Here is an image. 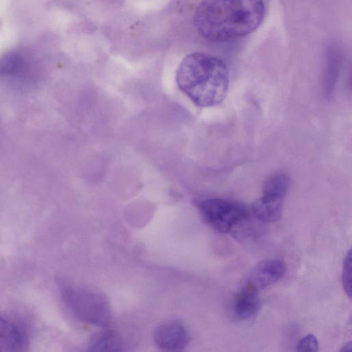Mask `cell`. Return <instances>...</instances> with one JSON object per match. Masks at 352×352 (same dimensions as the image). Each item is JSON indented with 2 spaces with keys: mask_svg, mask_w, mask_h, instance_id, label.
<instances>
[{
  "mask_svg": "<svg viewBox=\"0 0 352 352\" xmlns=\"http://www.w3.org/2000/svg\"><path fill=\"white\" fill-rule=\"evenodd\" d=\"M285 272V266L280 260H264L253 269L245 283L252 285L260 292L278 282Z\"/></svg>",
  "mask_w": 352,
  "mask_h": 352,
  "instance_id": "obj_6",
  "label": "cell"
},
{
  "mask_svg": "<svg viewBox=\"0 0 352 352\" xmlns=\"http://www.w3.org/2000/svg\"><path fill=\"white\" fill-rule=\"evenodd\" d=\"M318 350V342L317 338L313 334H307L301 338L297 346L298 351H317Z\"/></svg>",
  "mask_w": 352,
  "mask_h": 352,
  "instance_id": "obj_13",
  "label": "cell"
},
{
  "mask_svg": "<svg viewBox=\"0 0 352 352\" xmlns=\"http://www.w3.org/2000/svg\"><path fill=\"white\" fill-rule=\"evenodd\" d=\"M27 344L23 329L14 321L0 316V352L22 351Z\"/></svg>",
  "mask_w": 352,
  "mask_h": 352,
  "instance_id": "obj_7",
  "label": "cell"
},
{
  "mask_svg": "<svg viewBox=\"0 0 352 352\" xmlns=\"http://www.w3.org/2000/svg\"><path fill=\"white\" fill-rule=\"evenodd\" d=\"M259 292L245 283L236 294L233 300V312L239 320H246L256 314L260 305Z\"/></svg>",
  "mask_w": 352,
  "mask_h": 352,
  "instance_id": "obj_8",
  "label": "cell"
},
{
  "mask_svg": "<svg viewBox=\"0 0 352 352\" xmlns=\"http://www.w3.org/2000/svg\"><path fill=\"white\" fill-rule=\"evenodd\" d=\"M178 88L197 106L220 104L229 86V72L220 58L202 52L187 55L176 72Z\"/></svg>",
  "mask_w": 352,
  "mask_h": 352,
  "instance_id": "obj_2",
  "label": "cell"
},
{
  "mask_svg": "<svg viewBox=\"0 0 352 352\" xmlns=\"http://www.w3.org/2000/svg\"><path fill=\"white\" fill-rule=\"evenodd\" d=\"M122 342L120 336L114 331L107 330L94 335L88 344L92 351H121Z\"/></svg>",
  "mask_w": 352,
  "mask_h": 352,
  "instance_id": "obj_10",
  "label": "cell"
},
{
  "mask_svg": "<svg viewBox=\"0 0 352 352\" xmlns=\"http://www.w3.org/2000/svg\"><path fill=\"white\" fill-rule=\"evenodd\" d=\"M153 338L158 348L169 351L183 350L189 342L188 333L185 327L174 322L158 326L155 330Z\"/></svg>",
  "mask_w": 352,
  "mask_h": 352,
  "instance_id": "obj_5",
  "label": "cell"
},
{
  "mask_svg": "<svg viewBox=\"0 0 352 352\" xmlns=\"http://www.w3.org/2000/svg\"><path fill=\"white\" fill-rule=\"evenodd\" d=\"M63 297L80 320L96 327H105L111 320V307L104 296L90 290L65 287Z\"/></svg>",
  "mask_w": 352,
  "mask_h": 352,
  "instance_id": "obj_3",
  "label": "cell"
},
{
  "mask_svg": "<svg viewBox=\"0 0 352 352\" xmlns=\"http://www.w3.org/2000/svg\"><path fill=\"white\" fill-rule=\"evenodd\" d=\"M342 285L346 294L351 297V251L349 250L344 258L342 268Z\"/></svg>",
  "mask_w": 352,
  "mask_h": 352,
  "instance_id": "obj_12",
  "label": "cell"
},
{
  "mask_svg": "<svg viewBox=\"0 0 352 352\" xmlns=\"http://www.w3.org/2000/svg\"><path fill=\"white\" fill-rule=\"evenodd\" d=\"M351 349V342L346 343L344 346L340 349L341 351H348Z\"/></svg>",
  "mask_w": 352,
  "mask_h": 352,
  "instance_id": "obj_14",
  "label": "cell"
},
{
  "mask_svg": "<svg viewBox=\"0 0 352 352\" xmlns=\"http://www.w3.org/2000/svg\"><path fill=\"white\" fill-rule=\"evenodd\" d=\"M290 186V177L285 173H276L264 182L262 193L284 198Z\"/></svg>",
  "mask_w": 352,
  "mask_h": 352,
  "instance_id": "obj_11",
  "label": "cell"
},
{
  "mask_svg": "<svg viewBox=\"0 0 352 352\" xmlns=\"http://www.w3.org/2000/svg\"><path fill=\"white\" fill-rule=\"evenodd\" d=\"M263 0H202L193 16L198 33L212 43L245 37L262 23Z\"/></svg>",
  "mask_w": 352,
  "mask_h": 352,
  "instance_id": "obj_1",
  "label": "cell"
},
{
  "mask_svg": "<svg viewBox=\"0 0 352 352\" xmlns=\"http://www.w3.org/2000/svg\"><path fill=\"white\" fill-rule=\"evenodd\" d=\"M199 209L204 222L221 233L231 232L239 223L250 216L249 210L242 204L220 198L201 201Z\"/></svg>",
  "mask_w": 352,
  "mask_h": 352,
  "instance_id": "obj_4",
  "label": "cell"
},
{
  "mask_svg": "<svg viewBox=\"0 0 352 352\" xmlns=\"http://www.w3.org/2000/svg\"><path fill=\"white\" fill-rule=\"evenodd\" d=\"M283 199L282 197L262 194L252 204V213L260 222H276L281 217Z\"/></svg>",
  "mask_w": 352,
  "mask_h": 352,
  "instance_id": "obj_9",
  "label": "cell"
}]
</instances>
